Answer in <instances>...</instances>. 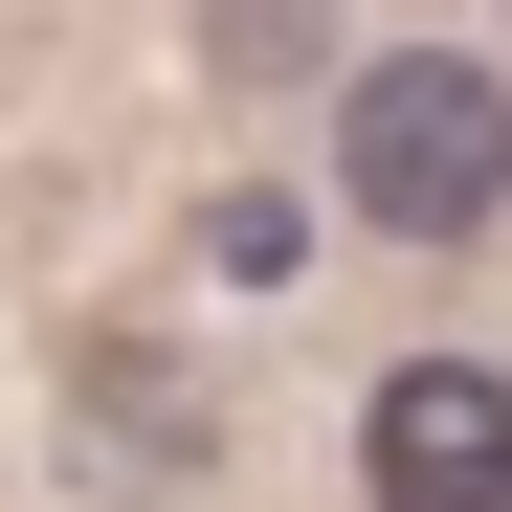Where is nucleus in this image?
I'll use <instances>...</instances> for the list:
<instances>
[{"instance_id":"1","label":"nucleus","mask_w":512,"mask_h":512,"mask_svg":"<svg viewBox=\"0 0 512 512\" xmlns=\"http://www.w3.org/2000/svg\"><path fill=\"white\" fill-rule=\"evenodd\" d=\"M357 201L401 223V245H468L490 201H512V90L468 45H401V67H357Z\"/></svg>"},{"instance_id":"2","label":"nucleus","mask_w":512,"mask_h":512,"mask_svg":"<svg viewBox=\"0 0 512 512\" xmlns=\"http://www.w3.org/2000/svg\"><path fill=\"white\" fill-rule=\"evenodd\" d=\"M357 468H379V512H512V379L490 357H401Z\"/></svg>"},{"instance_id":"3","label":"nucleus","mask_w":512,"mask_h":512,"mask_svg":"<svg viewBox=\"0 0 512 512\" xmlns=\"http://www.w3.org/2000/svg\"><path fill=\"white\" fill-rule=\"evenodd\" d=\"M223 67H312V0H223Z\"/></svg>"}]
</instances>
